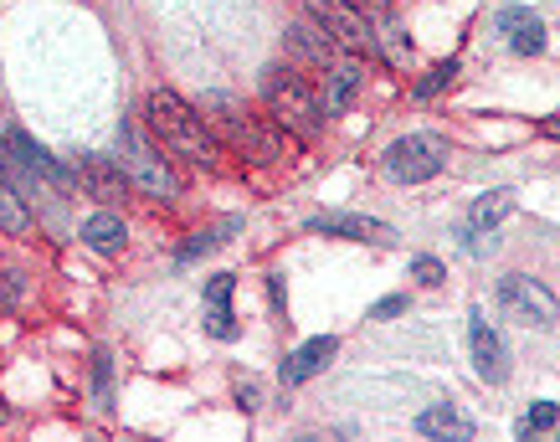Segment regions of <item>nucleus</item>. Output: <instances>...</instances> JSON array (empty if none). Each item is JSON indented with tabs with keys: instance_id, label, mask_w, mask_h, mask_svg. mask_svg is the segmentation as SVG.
Returning a JSON list of instances; mask_svg holds the SVG:
<instances>
[{
	"instance_id": "nucleus-9",
	"label": "nucleus",
	"mask_w": 560,
	"mask_h": 442,
	"mask_svg": "<svg viewBox=\"0 0 560 442\" xmlns=\"http://www.w3.org/2000/svg\"><path fill=\"white\" fill-rule=\"evenodd\" d=\"M72 175H78V186H83L98 206H119L124 196H129V186H135L129 171H124L119 160H108V154H83Z\"/></svg>"
},
{
	"instance_id": "nucleus-15",
	"label": "nucleus",
	"mask_w": 560,
	"mask_h": 442,
	"mask_svg": "<svg viewBox=\"0 0 560 442\" xmlns=\"http://www.w3.org/2000/svg\"><path fill=\"white\" fill-rule=\"evenodd\" d=\"M335 350H340V340H335V335H314V340H304L289 360H283V381H289V386H304L308 375H319L324 365L335 360Z\"/></svg>"
},
{
	"instance_id": "nucleus-20",
	"label": "nucleus",
	"mask_w": 560,
	"mask_h": 442,
	"mask_svg": "<svg viewBox=\"0 0 560 442\" xmlns=\"http://www.w3.org/2000/svg\"><path fill=\"white\" fill-rule=\"evenodd\" d=\"M375 42L386 47V57L396 62V68H407L411 62V42L401 32H396V21H390V11H381V32H375Z\"/></svg>"
},
{
	"instance_id": "nucleus-11",
	"label": "nucleus",
	"mask_w": 560,
	"mask_h": 442,
	"mask_svg": "<svg viewBox=\"0 0 560 442\" xmlns=\"http://www.w3.org/2000/svg\"><path fill=\"white\" fill-rule=\"evenodd\" d=\"M468 345H474V371L483 375L489 386H499V381L510 375V350H504V340L489 329L483 314H474V324H468Z\"/></svg>"
},
{
	"instance_id": "nucleus-8",
	"label": "nucleus",
	"mask_w": 560,
	"mask_h": 442,
	"mask_svg": "<svg viewBox=\"0 0 560 442\" xmlns=\"http://www.w3.org/2000/svg\"><path fill=\"white\" fill-rule=\"evenodd\" d=\"M335 42H329V32H324L314 16L293 21L289 32H283V62H293L299 72H329L335 68Z\"/></svg>"
},
{
	"instance_id": "nucleus-12",
	"label": "nucleus",
	"mask_w": 560,
	"mask_h": 442,
	"mask_svg": "<svg viewBox=\"0 0 560 442\" xmlns=\"http://www.w3.org/2000/svg\"><path fill=\"white\" fill-rule=\"evenodd\" d=\"M5 144H11V154H16V160H21V165H26L32 175H42L47 186H57V190L78 186V175H72L68 165H57V160H51V150H42V144H36L32 135H21V129H11V139H5Z\"/></svg>"
},
{
	"instance_id": "nucleus-6",
	"label": "nucleus",
	"mask_w": 560,
	"mask_h": 442,
	"mask_svg": "<svg viewBox=\"0 0 560 442\" xmlns=\"http://www.w3.org/2000/svg\"><path fill=\"white\" fill-rule=\"evenodd\" d=\"M447 165V144L438 135H407L386 150V175L390 181H407V186H422Z\"/></svg>"
},
{
	"instance_id": "nucleus-19",
	"label": "nucleus",
	"mask_w": 560,
	"mask_h": 442,
	"mask_svg": "<svg viewBox=\"0 0 560 442\" xmlns=\"http://www.w3.org/2000/svg\"><path fill=\"white\" fill-rule=\"evenodd\" d=\"M32 226V217H26V206H21L16 186L11 181H0V232H11V237H21Z\"/></svg>"
},
{
	"instance_id": "nucleus-4",
	"label": "nucleus",
	"mask_w": 560,
	"mask_h": 442,
	"mask_svg": "<svg viewBox=\"0 0 560 442\" xmlns=\"http://www.w3.org/2000/svg\"><path fill=\"white\" fill-rule=\"evenodd\" d=\"M119 165L129 171V181H135L144 196H160V201H171L175 190H180V181H175V171H171V160L154 150L150 139L139 135V124H129L124 119L119 124Z\"/></svg>"
},
{
	"instance_id": "nucleus-21",
	"label": "nucleus",
	"mask_w": 560,
	"mask_h": 442,
	"mask_svg": "<svg viewBox=\"0 0 560 442\" xmlns=\"http://www.w3.org/2000/svg\"><path fill=\"white\" fill-rule=\"evenodd\" d=\"M556 422H560V407H556V402H535V407L525 411V422H520V432H525V438H529V432H550Z\"/></svg>"
},
{
	"instance_id": "nucleus-14",
	"label": "nucleus",
	"mask_w": 560,
	"mask_h": 442,
	"mask_svg": "<svg viewBox=\"0 0 560 442\" xmlns=\"http://www.w3.org/2000/svg\"><path fill=\"white\" fill-rule=\"evenodd\" d=\"M499 32H504V42H510L520 57L545 51V21L535 16V11H525V5H504V11H499Z\"/></svg>"
},
{
	"instance_id": "nucleus-18",
	"label": "nucleus",
	"mask_w": 560,
	"mask_h": 442,
	"mask_svg": "<svg viewBox=\"0 0 560 442\" xmlns=\"http://www.w3.org/2000/svg\"><path fill=\"white\" fill-rule=\"evenodd\" d=\"M510 211H514V190H489V196H478L474 201V226L478 232H493Z\"/></svg>"
},
{
	"instance_id": "nucleus-29",
	"label": "nucleus",
	"mask_w": 560,
	"mask_h": 442,
	"mask_svg": "<svg viewBox=\"0 0 560 442\" xmlns=\"http://www.w3.org/2000/svg\"><path fill=\"white\" fill-rule=\"evenodd\" d=\"M355 5H371V11H390V0H355Z\"/></svg>"
},
{
	"instance_id": "nucleus-2",
	"label": "nucleus",
	"mask_w": 560,
	"mask_h": 442,
	"mask_svg": "<svg viewBox=\"0 0 560 442\" xmlns=\"http://www.w3.org/2000/svg\"><path fill=\"white\" fill-rule=\"evenodd\" d=\"M262 108H268V119L278 124V129H289V135L308 139L324 129V98L314 93V88L304 83V72L293 68V62H272L268 72H262Z\"/></svg>"
},
{
	"instance_id": "nucleus-25",
	"label": "nucleus",
	"mask_w": 560,
	"mask_h": 442,
	"mask_svg": "<svg viewBox=\"0 0 560 442\" xmlns=\"http://www.w3.org/2000/svg\"><path fill=\"white\" fill-rule=\"evenodd\" d=\"M226 299H232V272H221V278L206 283V304H226Z\"/></svg>"
},
{
	"instance_id": "nucleus-28",
	"label": "nucleus",
	"mask_w": 560,
	"mask_h": 442,
	"mask_svg": "<svg viewBox=\"0 0 560 442\" xmlns=\"http://www.w3.org/2000/svg\"><path fill=\"white\" fill-rule=\"evenodd\" d=\"M98 396L108 402V356H98Z\"/></svg>"
},
{
	"instance_id": "nucleus-10",
	"label": "nucleus",
	"mask_w": 560,
	"mask_h": 442,
	"mask_svg": "<svg viewBox=\"0 0 560 442\" xmlns=\"http://www.w3.org/2000/svg\"><path fill=\"white\" fill-rule=\"evenodd\" d=\"M308 232L345 237V242H396V232H390L386 221L360 217V211H319V217H308Z\"/></svg>"
},
{
	"instance_id": "nucleus-3",
	"label": "nucleus",
	"mask_w": 560,
	"mask_h": 442,
	"mask_svg": "<svg viewBox=\"0 0 560 442\" xmlns=\"http://www.w3.org/2000/svg\"><path fill=\"white\" fill-rule=\"evenodd\" d=\"M201 119L211 124V135L232 139V144H242V150L253 154V160H278L283 154V139H278V129H268V124L257 119V114H247L232 93H201Z\"/></svg>"
},
{
	"instance_id": "nucleus-24",
	"label": "nucleus",
	"mask_w": 560,
	"mask_h": 442,
	"mask_svg": "<svg viewBox=\"0 0 560 442\" xmlns=\"http://www.w3.org/2000/svg\"><path fill=\"white\" fill-rule=\"evenodd\" d=\"M411 272H417V283H422V289H438L442 278H447L438 257H417V263H411Z\"/></svg>"
},
{
	"instance_id": "nucleus-17",
	"label": "nucleus",
	"mask_w": 560,
	"mask_h": 442,
	"mask_svg": "<svg viewBox=\"0 0 560 442\" xmlns=\"http://www.w3.org/2000/svg\"><path fill=\"white\" fill-rule=\"evenodd\" d=\"M124 237H129V232H124V221L114 217V211H98V217H88V221H83V242L93 247V253H103V257L119 253Z\"/></svg>"
},
{
	"instance_id": "nucleus-16",
	"label": "nucleus",
	"mask_w": 560,
	"mask_h": 442,
	"mask_svg": "<svg viewBox=\"0 0 560 442\" xmlns=\"http://www.w3.org/2000/svg\"><path fill=\"white\" fill-rule=\"evenodd\" d=\"M417 432L422 438H453V442H463V438H474V422L463 417L458 407H447V402H438V407H427L422 417H417Z\"/></svg>"
},
{
	"instance_id": "nucleus-27",
	"label": "nucleus",
	"mask_w": 560,
	"mask_h": 442,
	"mask_svg": "<svg viewBox=\"0 0 560 442\" xmlns=\"http://www.w3.org/2000/svg\"><path fill=\"white\" fill-rule=\"evenodd\" d=\"M401 309H407V299H401V293H396V299H381V304L371 309V319H396V314H401Z\"/></svg>"
},
{
	"instance_id": "nucleus-22",
	"label": "nucleus",
	"mask_w": 560,
	"mask_h": 442,
	"mask_svg": "<svg viewBox=\"0 0 560 442\" xmlns=\"http://www.w3.org/2000/svg\"><path fill=\"white\" fill-rule=\"evenodd\" d=\"M453 78H458V62H438V68H432L422 83H417V98H432V93H442V88L453 83Z\"/></svg>"
},
{
	"instance_id": "nucleus-26",
	"label": "nucleus",
	"mask_w": 560,
	"mask_h": 442,
	"mask_svg": "<svg viewBox=\"0 0 560 442\" xmlns=\"http://www.w3.org/2000/svg\"><path fill=\"white\" fill-rule=\"evenodd\" d=\"M237 402H242V407H247V411H253V407H262V386H257L253 375H247V381H237Z\"/></svg>"
},
{
	"instance_id": "nucleus-5",
	"label": "nucleus",
	"mask_w": 560,
	"mask_h": 442,
	"mask_svg": "<svg viewBox=\"0 0 560 442\" xmlns=\"http://www.w3.org/2000/svg\"><path fill=\"white\" fill-rule=\"evenodd\" d=\"M304 16L319 21L324 32H329V42L345 51H371L375 47V26L355 0H304Z\"/></svg>"
},
{
	"instance_id": "nucleus-13",
	"label": "nucleus",
	"mask_w": 560,
	"mask_h": 442,
	"mask_svg": "<svg viewBox=\"0 0 560 442\" xmlns=\"http://www.w3.org/2000/svg\"><path fill=\"white\" fill-rule=\"evenodd\" d=\"M365 83V62L355 57H335V68L324 72V114H345Z\"/></svg>"
},
{
	"instance_id": "nucleus-23",
	"label": "nucleus",
	"mask_w": 560,
	"mask_h": 442,
	"mask_svg": "<svg viewBox=\"0 0 560 442\" xmlns=\"http://www.w3.org/2000/svg\"><path fill=\"white\" fill-rule=\"evenodd\" d=\"M206 329H211L217 340H232V335H237V319H232V309H226V304H211V319H206Z\"/></svg>"
},
{
	"instance_id": "nucleus-7",
	"label": "nucleus",
	"mask_w": 560,
	"mask_h": 442,
	"mask_svg": "<svg viewBox=\"0 0 560 442\" xmlns=\"http://www.w3.org/2000/svg\"><path fill=\"white\" fill-rule=\"evenodd\" d=\"M499 304L510 309L520 324H529V329H556V324H560L550 289H545V283H535V278H525V272H510V278L499 283Z\"/></svg>"
},
{
	"instance_id": "nucleus-1",
	"label": "nucleus",
	"mask_w": 560,
	"mask_h": 442,
	"mask_svg": "<svg viewBox=\"0 0 560 442\" xmlns=\"http://www.w3.org/2000/svg\"><path fill=\"white\" fill-rule=\"evenodd\" d=\"M144 119H150V129L165 154L186 160V165H201V171L217 165V135H211V124L201 119V108L186 103L180 93L154 88L150 98H144Z\"/></svg>"
}]
</instances>
